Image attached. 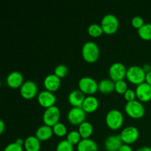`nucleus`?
<instances>
[{"label": "nucleus", "mask_w": 151, "mask_h": 151, "mask_svg": "<svg viewBox=\"0 0 151 151\" xmlns=\"http://www.w3.org/2000/svg\"><path fill=\"white\" fill-rule=\"evenodd\" d=\"M100 48L94 41H88L84 43L82 47V56L86 61L93 63L98 59Z\"/></svg>", "instance_id": "1"}, {"label": "nucleus", "mask_w": 151, "mask_h": 151, "mask_svg": "<svg viewBox=\"0 0 151 151\" xmlns=\"http://www.w3.org/2000/svg\"><path fill=\"white\" fill-rule=\"evenodd\" d=\"M123 114L117 109H111L106 116V122L108 126L113 130H116L123 123Z\"/></svg>", "instance_id": "5"}, {"label": "nucleus", "mask_w": 151, "mask_h": 151, "mask_svg": "<svg viewBox=\"0 0 151 151\" xmlns=\"http://www.w3.org/2000/svg\"><path fill=\"white\" fill-rule=\"evenodd\" d=\"M125 110L131 117L134 119L142 117L145 113V109L142 102L137 100L127 102L125 106Z\"/></svg>", "instance_id": "3"}, {"label": "nucleus", "mask_w": 151, "mask_h": 151, "mask_svg": "<svg viewBox=\"0 0 151 151\" xmlns=\"http://www.w3.org/2000/svg\"><path fill=\"white\" fill-rule=\"evenodd\" d=\"M86 112L82 107H72L67 114L68 120L72 125H80L84 122L86 116Z\"/></svg>", "instance_id": "9"}, {"label": "nucleus", "mask_w": 151, "mask_h": 151, "mask_svg": "<svg viewBox=\"0 0 151 151\" xmlns=\"http://www.w3.org/2000/svg\"><path fill=\"white\" fill-rule=\"evenodd\" d=\"M135 91L137 97L142 102H147L151 100V86L145 81L137 85Z\"/></svg>", "instance_id": "13"}, {"label": "nucleus", "mask_w": 151, "mask_h": 151, "mask_svg": "<svg viewBox=\"0 0 151 151\" xmlns=\"http://www.w3.org/2000/svg\"><path fill=\"white\" fill-rule=\"evenodd\" d=\"M98 90L103 94H109L115 90V82L110 79H103L98 83Z\"/></svg>", "instance_id": "22"}, {"label": "nucleus", "mask_w": 151, "mask_h": 151, "mask_svg": "<svg viewBox=\"0 0 151 151\" xmlns=\"http://www.w3.org/2000/svg\"><path fill=\"white\" fill-rule=\"evenodd\" d=\"M6 81L7 85L11 88H16L21 87L24 83L23 75L19 71H13L7 75Z\"/></svg>", "instance_id": "16"}, {"label": "nucleus", "mask_w": 151, "mask_h": 151, "mask_svg": "<svg viewBox=\"0 0 151 151\" xmlns=\"http://www.w3.org/2000/svg\"><path fill=\"white\" fill-rule=\"evenodd\" d=\"M4 128H5V124H4V121L2 120V119H1L0 120V133H3V131H4Z\"/></svg>", "instance_id": "38"}, {"label": "nucleus", "mask_w": 151, "mask_h": 151, "mask_svg": "<svg viewBox=\"0 0 151 151\" xmlns=\"http://www.w3.org/2000/svg\"><path fill=\"white\" fill-rule=\"evenodd\" d=\"M52 129L54 134L55 135H57L58 137H63V136L66 135V132H67L66 125L60 122H58V123H56L52 127Z\"/></svg>", "instance_id": "27"}, {"label": "nucleus", "mask_w": 151, "mask_h": 151, "mask_svg": "<svg viewBox=\"0 0 151 151\" xmlns=\"http://www.w3.org/2000/svg\"><path fill=\"white\" fill-rule=\"evenodd\" d=\"M131 24H132V25L135 28L139 29L140 27H142L145 24V22L144 19L141 16H136L133 17L132 19H131Z\"/></svg>", "instance_id": "31"}, {"label": "nucleus", "mask_w": 151, "mask_h": 151, "mask_svg": "<svg viewBox=\"0 0 151 151\" xmlns=\"http://www.w3.org/2000/svg\"><path fill=\"white\" fill-rule=\"evenodd\" d=\"M142 68H143V69L145 71L146 73L151 71V66L150 64H148V63H145V64L142 66Z\"/></svg>", "instance_id": "36"}, {"label": "nucleus", "mask_w": 151, "mask_h": 151, "mask_svg": "<svg viewBox=\"0 0 151 151\" xmlns=\"http://www.w3.org/2000/svg\"><path fill=\"white\" fill-rule=\"evenodd\" d=\"M146 72L142 66L133 65L127 69L126 78L134 84H139L145 81Z\"/></svg>", "instance_id": "2"}, {"label": "nucleus", "mask_w": 151, "mask_h": 151, "mask_svg": "<svg viewBox=\"0 0 151 151\" xmlns=\"http://www.w3.org/2000/svg\"><path fill=\"white\" fill-rule=\"evenodd\" d=\"M56 98L55 95L52 91L44 90L41 91L38 95V101L39 104L44 108H50L51 106H55Z\"/></svg>", "instance_id": "12"}, {"label": "nucleus", "mask_w": 151, "mask_h": 151, "mask_svg": "<svg viewBox=\"0 0 151 151\" xmlns=\"http://www.w3.org/2000/svg\"><path fill=\"white\" fill-rule=\"evenodd\" d=\"M88 32L91 36L97 38L103 34V29L100 24L97 23H93L88 26Z\"/></svg>", "instance_id": "25"}, {"label": "nucleus", "mask_w": 151, "mask_h": 151, "mask_svg": "<svg viewBox=\"0 0 151 151\" xmlns=\"http://www.w3.org/2000/svg\"><path fill=\"white\" fill-rule=\"evenodd\" d=\"M78 131L81 134L82 139H88L93 133L92 124L88 121H84L79 125Z\"/></svg>", "instance_id": "23"}, {"label": "nucleus", "mask_w": 151, "mask_h": 151, "mask_svg": "<svg viewBox=\"0 0 151 151\" xmlns=\"http://www.w3.org/2000/svg\"><path fill=\"white\" fill-rule=\"evenodd\" d=\"M53 133L54 132H53L52 128L44 124L38 128V129L35 131V136L40 141H44V140L51 138Z\"/></svg>", "instance_id": "21"}, {"label": "nucleus", "mask_w": 151, "mask_h": 151, "mask_svg": "<svg viewBox=\"0 0 151 151\" xmlns=\"http://www.w3.org/2000/svg\"><path fill=\"white\" fill-rule=\"evenodd\" d=\"M140 38L144 40H151V23H145L142 27L138 29Z\"/></svg>", "instance_id": "24"}, {"label": "nucleus", "mask_w": 151, "mask_h": 151, "mask_svg": "<svg viewBox=\"0 0 151 151\" xmlns=\"http://www.w3.org/2000/svg\"><path fill=\"white\" fill-rule=\"evenodd\" d=\"M68 72V68L64 64H59L55 68V75H57L58 78H64Z\"/></svg>", "instance_id": "29"}, {"label": "nucleus", "mask_w": 151, "mask_h": 151, "mask_svg": "<svg viewBox=\"0 0 151 151\" xmlns=\"http://www.w3.org/2000/svg\"><path fill=\"white\" fill-rule=\"evenodd\" d=\"M136 151H151V147H148V146H144V147L137 149Z\"/></svg>", "instance_id": "37"}, {"label": "nucleus", "mask_w": 151, "mask_h": 151, "mask_svg": "<svg viewBox=\"0 0 151 151\" xmlns=\"http://www.w3.org/2000/svg\"><path fill=\"white\" fill-rule=\"evenodd\" d=\"M115 90L116 92L119 93V94H125V91L128 90V85H127L126 82L123 80L116 81L115 82Z\"/></svg>", "instance_id": "30"}, {"label": "nucleus", "mask_w": 151, "mask_h": 151, "mask_svg": "<svg viewBox=\"0 0 151 151\" xmlns=\"http://www.w3.org/2000/svg\"><path fill=\"white\" fill-rule=\"evenodd\" d=\"M137 96L136 94V91L134 90L131 89V88H128L124 94V97H125V100H127V102L132 101V100H135V97Z\"/></svg>", "instance_id": "33"}, {"label": "nucleus", "mask_w": 151, "mask_h": 151, "mask_svg": "<svg viewBox=\"0 0 151 151\" xmlns=\"http://www.w3.org/2000/svg\"><path fill=\"white\" fill-rule=\"evenodd\" d=\"M16 142L18 143L19 145H23V144H24V141L22 138H18L16 140Z\"/></svg>", "instance_id": "39"}, {"label": "nucleus", "mask_w": 151, "mask_h": 151, "mask_svg": "<svg viewBox=\"0 0 151 151\" xmlns=\"http://www.w3.org/2000/svg\"><path fill=\"white\" fill-rule=\"evenodd\" d=\"M80 90L84 94H93L98 90V83L91 77H83L78 82Z\"/></svg>", "instance_id": "7"}, {"label": "nucleus", "mask_w": 151, "mask_h": 151, "mask_svg": "<svg viewBox=\"0 0 151 151\" xmlns=\"http://www.w3.org/2000/svg\"><path fill=\"white\" fill-rule=\"evenodd\" d=\"M100 25L103 28V32L106 34H113L116 32L119 28V20L116 16L109 13L103 16Z\"/></svg>", "instance_id": "4"}, {"label": "nucleus", "mask_w": 151, "mask_h": 151, "mask_svg": "<svg viewBox=\"0 0 151 151\" xmlns=\"http://www.w3.org/2000/svg\"><path fill=\"white\" fill-rule=\"evenodd\" d=\"M145 82L151 86V71L147 72L145 76Z\"/></svg>", "instance_id": "35"}, {"label": "nucleus", "mask_w": 151, "mask_h": 151, "mask_svg": "<svg viewBox=\"0 0 151 151\" xmlns=\"http://www.w3.org/2000/svg\"><path fill=\"white\" fill-rule=\"evenodd\" d=\"M98 106V99L93 95H88V97H86L82 108L86 113H92L97 110Z\"/></svg>", "instance_id": "18"}, {"label": "nucleus", "mask_w": 151, "mask_h": 151, "mask_svg": "<svg viewBox=\"0 0 151 151\" xmlns=\"http://www.w3.org/2000/svg\"><path fill=\"white\" fill-rule=\"evenodd\" d=\"M44 86L47 91L52 92L57 91L60 86V78L55 74H50L44 78Z\"/></svg>", "instance_id": "15"}, {"label": "nucleus", "mask_w": 151, "mask_h": 151, "mask_svg": "<svg viewBox=\"0 0 151 151\" xmlns=\"http://www.w3.org/2000/svg\"><path fill=\"white\" fill-rule=\"evenodd\" d=\"M123 144L120 134L110 135L105 140V148L107 151H119V148Z\"/></svg>", "instance_id": "14"}, {"label": "nucleus", "mask_w": 151, "mask_h": 151, "mask_svg": "<svg viewBox=\"0 0 151 151\" xmlns=\"http://www.w3.org/2000/svg\"><path fill=\"white\" fill-rule=\"evenodd\" d=\"M127 69L123 63L120 62H115L111 65L109 68V76L111 80L116 81L123 80L126 77Z\"/></svg>", "instance_id": "8"}, {"label": "nucleus", "mask_w": 151, "mask_h": 151, "mask_svg": "<svg viewBox=\"0 0 151 151\" xmlns=\"http://www.w3.org/2000/svg\"><path fill=\"white\" fill-rule=\"evenodd\" d=\"M60 116V111L56 106H52L46 109L43 114V121L45 125L53 127L59 122Z\"/></svg>", "instance_id": "6"}, {"label": "nucleus", "mask_w": 151, "mask_h": 151, "mask_svg": "<svg viewBox=\"0 0 151 151\" xmlns=\"http://www.w3.org/2000/svg\"><path fill=\"white\" fill-rule=\"evenodd\" d=\"M119 151H133V149L129 145L123 143L120 147V148H119Z\"/></svg>", "instance_id": "34"}, {"label": "nucleus", "mask_w": 151, "mask_h": 151, "mask_svg": "<svg viewBox=\"0 0 151 151\" xmlns=\"http://www.w3.org/2000/svg\"><path fill=\"white\" fill-rule=\"evenodd\" d=\"M38 92V86L34 81H27L20 87L21 95L25 99H31Z\"/></svg>", "instance_id": "11"}, {"label": "nucleus", "mask_w": 151, "mask_h": 151, "mask_svg": "<svg viewBox=\"0 0 151 151\" xmlns=\"http://www.w3.org/2000/svg\"><path fill=\"white\" fill-rule=\"evenodd\" d=\"M24 145L27 151H40L41 141L35 135L28 136L25 139Z\"/></svg>", "instance_id": "20"}, {"label": "nucleus", "mask_w": 151, "mask_h": 151, "mask_svg": "<svg viewBox=\"0 0 151 151\" xmlns=\"http://www.w3.org/2000/svg\"><path fill=\"white\" fill-rule=\"evenodd\" d=\"M139 136L138 128L135 126H128L124 128L120 133V137L125 144L130 145L137 141Z\"/></svg>", "instance_id": "10"}, {"label": "nucleus", "mask_w": 151, "mask_h": 151, "mask_svg": "<svg viewBox=\"0 0 151 151\" xmlns=\"http://www.w3.org/2000/svg\"><path fill=\"white\" fill-rule=\"evenodd\" d=\"M85 98V94L80 89L72 90L68 96L69 103L73 107H82Z\"/></svg>", "instance_id": "17"}, {"label": "nucleus", "mask_w": 151, "mask_h": 151, "mask_svg": "<svg viewBox=\"0 0 151 151\" xmlns=\"http://www.w3.org/2000/svg\"><path fill=\"white\" fill-rule=\"evenodd\" d=\"M66 139L72 145H78L81 140V135L78 131H71L67 134Z\"/></svg>", "instance_id": "26"}, {"label": "nucleus", "mask_w": 151, "mask_h": 151, "mask_svg": "<svg viewBox=\"0 0 151 151\" xmlns=\"http://www.w3.org/2000/svg\"><path fill=\"white\" fill-rule=\"evenodd\" d=\"M78 151H97L98 145L91 139H82L77 145Z\"/></svg>", "instance_id": "19"}, {"label": "nucleus", "mask_w": 151, "mask_h": 151, "mask_svg": "<svg viewBox=\"0 0 151 151\" xmlns=\"http://www.w3.org/2000/svg\"><path fill=\"white\" fill-rule=\"evenodd\" d=\"M56 151H74L73 145L71 144L67 139L61 140L57 145Z\"/></svg>", "instance_id": "28"}, {"label": "nucleus", "mask_w": 151, "mask_h": 151, "mask_svg": "<svg viewBox=\"0 0 151 151\" xmlns=\"http://www.w3.org/2000/svg\"><path fill=\"white\" fill-rule=\"evenodd\" d=\"M4 151H23V146L14 142L7 145L4 147Z\"/></svg>", "instance_id": "32"}]
</instances>
